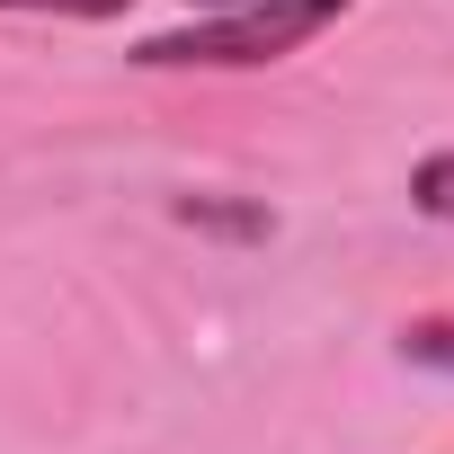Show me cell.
<instances>
[{"label": "cell", "mask_w": 454, "mask_h": 454, "mask_svg": "<svg viewBox=\"0 0 454 454\" xmlns=\"http://www.w3.org/2000/svg\"><path fill=\"white\" fill-rule=\"evenodd\" d=\"M348 19V0H241L223 19H196L178 36H143L134 63L143 72H250V63H286L303 54L321 27Z\"/></svg>", "instance_id": "cell-1"}, {"label": "cell", "mask_w": 454, "mask_h": 454, "mask_svg": "<svg viewBox=\"0 0 454 454\" xmlns=\"http://www.w3.org/2000/svg\"><path fill=\"white\" fill-rule=\"evenodd\" d=\"M410 205L436 214V223H454V152H427V160L410 169Z\"/></svg>", "instance_id": "cell-2"}, {"label": "cell", "mask_w": 454, "mask_h": 454, "mask_svg": "<svg viewBox=\"0 0 454 454\" xmlns=\"http://www.w3.org/2000/svg\"><path fill=\"white\" fill-rule=\"evenodd\" d=\"M401 348H410L419 365H445V374H454V321H410Z\"/></svg>", "instance_id": "cell-3"}, {"label": "cell", "mask_w": 454, "mask_h": 454, "mask_svg": "<svg viewBox=\"0 0 454 454\" xmlns=\"http://www.w3.org/2000/svg\"><path fill=\"white\" fill-rule=\"evenodd\" d=\"M0 10H54V19H116L134 0H0Z\"/></svg>", "instance_id": "cell-4"}, {"label": "cell", "mask_w": 454, "mask_h": 454, "mask_svg": "<svg viewBox=\"0 0 454 454\" xmlns=\"http://www.w3.org/2000/svg\"><path fill=\"white\" fill-rule=\"evenodd\" d=\"M205 10H241V0H205Z\"/></svg>", "instance_id": "cell-5"}]
</instances>
